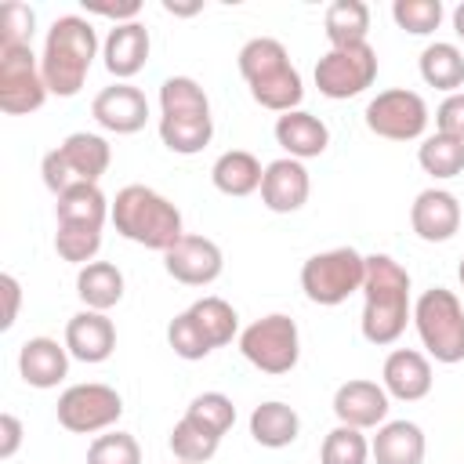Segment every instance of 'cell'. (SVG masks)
<instances>
[{
	"label": "cell",
	"instance_id": "cell-20",
	"mask_svg": "<svg viewBox=\"0 0 464 464\" xmlns=\"http://www.w3.org/2000/svg\"><path fill=\"white\" fill-rule=\"evenodd\" d=\"M65 348L72 359L80 362H105L116 348V326L105 312H76L69 323H65Z\"/></svg>",
	"mask_w": 464,
	"mask_h": 464
},
{
	"label": "cell",
	"instance_id": "cell-18",
	"mask_svg": "<svg viewBox=\"0 0 464 464\" xmlns=\"http://www.w3.org/2000/svg\"><path fill=\"white\" fill-rule=\"evenodd\" d=\"M410 225L424 243H446L460 228V203L446 188H424L417 192L410 207Z\"/></svg>",
	"mask_w": 464,
	"mask_h": 464
},
{
	"label": "cell",
	"instance_id": "cell-14",
	"mask_svg": "<svg viewBox=\"0 0 464 464\" xmlns=\"http://www.w3.org/2000/svg\"><path fill=\"white\" fill-rule=\"evenodd\" d=\"M163 268L170 279L185 283V286H210L221 268H225V257H221V246L207 236H181L167 254H163Z\"/></svg>",
	"mask_w": 464,
	"mask_h": 464
},
{
	"label": "cell",
	"instance_id": "cell-9",
	"mask_svg": "<svg viewBox=\"0 0 464 464\" xmlns=\"http://www.w3.org/2000/svg\"><path fill=\"white\" fill-rule=\"evenodd\" d=\"M239 352L250 366H257L261 373H290L301 359V334L297 323L283 312H272L257 323H250L239 334Z\"/></svg>",
	"mask_w": 464,
	"mask_h": 464
},
{
	"label": "cell",
	"instance_id": "cell-32",
	"mask_svg": "<svg viewBox=\"0 0 464 464\" xmlns=\"http://www.w3.org/2000/svg\"><path fill=\"white\" fill-rule=\"evenodd\" d=\"M417 163H420L424 174H431V178H439V181L457 178V174L464 170V141H453V138H446V134L435 130L431 138L420 141Z\"/></svg>",
	"mask_w": 464,
	"mask_h": 464
},
{
	"label": "cell",
	"instance_id": "cell-1",
	"mask_svg": "<svg viewBox=\"0 0 464 464\" xmlns=\"http://www.w3.org/2000/svg\"><path fill=\"white\" fill-rule=\"evenodd\" d=\"M410 315V272L388 254H370L362 279V337L377 348L395 344Z\"/></svg>",
	"mask_w": 464,
	"mask_h": 464
},
{
	"label": "cell",
	"instance_id": "cell-23",
	"mask_svg": "<svg viewBox=\"0 0 464 464\" xmlns=\"http://www.w3.org/2000/svg\"><path fill=\"white\" fill-rule=\"evenodd\" d=\"M276 141L286 149L290 160H312V156H323L326 145H330V127L304 112V109H294V112H283L276 120Z\"/></svg>",
	"mask_w": 464,
	"mask_h": 464
},
{
	"label": "cell",
	"instance_id": "cell-36",
	"mask_svg": "<svg viewBox=\"0 0 464 464\" xmlns=\"http://www.w3.org/2000/svg\"><path fill=\"white\" fill-rule=\"evenodd\" d=\"M185 417H188V420H196L199 428H207L210 435H218V439H221V435L236 424V406H232V399H228V395H221V392H203V395H196V399L188 402Z\"/></svg>",
	"mask_w": 464,
	"mask_h": 464
},
{
	"label": "cell",
	"instance_id": "cell-26",
	"mask_svg": "<svg viewBox=\"0 0 464 464\" xmlns=\"http://www.w3.org/2000/svg\"><path fill=\"white\" fill-rule=\"evenodd\" d=\"M250 435L265 450H283V446H290L301 435V417H297L294 406L268 399V402L254 406V413H250Z\"/></svg>",
	"mask_w": 464,
	"mask_h": 464
},
{
	"label": "cell",
	"instance_id": "cell-8",
	"mask_svg": "<svg viewBox=\"0 0 464 464\" xmlns=\"http://www.w3.org/2000/svg\"><path fill=\"white\" fill-rule=\"evenodd\" d=\"M362 279H366V257L352 246L312 254L301 265V290L312 304H323V308L348 301L355 290H362Z\"/></svg>",
	"mask_w": 464,
	"mask_h": 464
},
{
	"label": "cell",
	"instance_id": "cell-46",
	"mask_svg": "<svg viewBox=\"0 0 464 464\" xmlns=\"http://www.w3.org/2000/svg\"><path fill=\"white\" fill-rule=\"evenodd\" d=\"M453 33H457V36L464 40V0H460V4L453 7Z\"/></svg>",
	"mask_w": 464,
	"mask_h": 464
},
{
	"label": "cell",
	"instance_id": "cell-3",
	"mask_svg": "<svg viewBox=\"0 0 464 464\" xmlns=\"http://www.w3.org/2000/svg\"><path fill=\"white\" fill-rule=\"evenodd\" d=\"M214 138L207 91L192 76H167L160 83V141L178 156H196Z\"/></svg>",
	"mask_w": 464,
	"mask_h": 464
},
{
	"label": "cell",
	"instance_id": "cell-15",
	"mask_svg": "<svg viewBox=\"0 0 464 464\" xmlns=\"http://www.w3.org/2000/svg\"><path fill=\"white\" fill-rule=\"evenodd\" d=\"M91 116L109 134H138L149 120V98L130 83H112V87H102L94 94Z\"/></svg>",
	"mask_w": 464,
	"mask_h": 464
},
{
	"label": "cell",
	"instance_id": "cell-42",
	"mask_svg": "<svg viewBox=\"0 0 464 464\" xmlns=\"http://www.w3.org/2000/svg\"><path fill=\"white\" fill-rule=\"evenodd\" d=\"M83 7H87V11H94V14L116 18V25H123V22H138V11H141V4H138V0H123V4H102V0H83Z\"/></svg>",
	"mask_w": 464,
	"mask_h": 464
},
{
	"label": "cell",
	"instance_id": "cell-33",
	"mask_svg": "<svg viewBox=\"0 0 464 464\" xmlns=\"http://www.w3.org/2000/svg\"><path fill=\"white\" fill-rule=\"evenodd\" d=\"M218 446H221V439L210 435L207 428H199V424L188 420V417H181V420L170 428V450H174V457H178L181 464H203V460H210V457L218 453Z\"/></svg>",
	"mask_w": 464,
	"mask_h": 464
},
{
	"label": "cell",
	"instance_id": "cell-37",
	"mask_svg": "<svg viewBox=\"0 0 464 464\" xmlns=\"http://www.w3.org/2000/svg\"><path fill=\"white\" fill-rule=\"evenodd\" d=\"M392 18L399 29H406L413 36H428L442 25V0H395Z\"/></svg>",
	"mask_w": 464,
	"mask_h": 464
},
{
	"label": "cell",
	"instance_id": "cell-47",
	"mask_svg": "<svg viewBox=\"0 0 464 464\" xmlns=\"http://www.w3.org/2000/svg\"><path fill=\"white\" fill-rule=\"evenodd\" d=\"M457 279H460V286H464V257H460V268H457Z\"/></svg>",
	"mask_w": 464,
	"mask_h": 464
},
{
	"label": "cell",
	"instance_id": "cell-43",
	"mask_svg": "<svg viewBox=\"0 0 464 464\" xmlns=\"http://www.w3.org/2000/svg\"><path fill=\"white\" fill-rule=\"evenodd\" d=\"M0 294H4V319H0V326L11 330L14 319H18V301H22V286H18V279L11 272L0 276Z\"/></svg>",
	"mask_w": 464,
	"mask_h": 464
},
{
	"label": "cell",
	"instance_id": "cell-30",
	"mask_svg": "<svg viewBox=\"0 0 464 464\" xmlns=\"http://www.w3.org/2000/svg\"><path fill=\"white\" fill-rule=\"evenodd\" d=\"M323 29H326L330 47L366 44V33H370V7H366L362 0H334V4L326 7Z\"/></svg>",
	"mask_w": 464,
	"mask_h": 464
},
{
	"label": "cell",
	"instance_id": "cell-22",
	"mask_svg": "<svg viewBox=\"0 0 464 464\" xmlns=\"http://www.w3.org/2000/svg\"><path fill=\"white\" fill-rule=\"evenodd\" d=\"M18 373L29 388H54L69 373V348L54 337H29L18 348Z\"/></svg>",
	"mask_w": 464,
	"mask_h": 464
},
{
	"label": "cell",
	"instance_id": "cell-27",
	"mask_svg": "<svg viewBox=\"0 0 464 464\" xmlns=\"http://www.w3.org/2000/svg\"><path fill=\"white\" fill-rule=\"evenodd\" d=\"M112 214V203L98 185H72L58 196L54 203V221L58 225H87V228H105V218Z\"/></svg>",
	"mask_w": 464,
	"mask_h": 464
},
{
	"label": "cell",
	"instance_id": "cell-16",
	"mask_svg": "<svg viewBox=\"0 0 464 464\" xmlns=\"http://www.w3.org/2000/svg\"><path fill=\"white\" fill-rule=\"evenodd\" d=\"M334 417L337 424H348V428H381L384 417H388V392L384 384L377 381H344L337 392H334Z\"/></svg>",
	"mask_w": 464,
	"mask_h": 464
},
{
	"label": "cell",
	"instance_id": "cell-28",
	"mask_svg": "<svg viewBox=\"0 0 464 464\" xmlns=\"http://www.w3.org/2000/svg\"><path fill=\"white\" fill-rule=\"evenodd\" d=\"M76 294H80L83 308L109 312L123 297V272L112 261H91L76 272Z\"/></svg>",
	"mask_w": 464,
	"mask_h": 464
},
{
	"label": "cell",
	"instance_id": "cell-7",
	"mask_svg": "<svg viewBox=\"0 0 464 464\" xmlns=\"http://www.w3.org/2000/svg\"><path fill=\"white\" fill-rule=\"evenodd\" d=\"M109 160H112V149L102 134L76 130L44 156L40 174H44V185L54 196H62L72 185H98V178L109 170Z\"/></svg>",
	"mask_w": 464,
	"mask_h": 464
},
{
	"label": "cell",
	"instance_id": "cell-41",
	"mask_svg": "<svg viewBox=\"0 0 464 464\" xmlns=\"http://www.w3.org/2000/svg\"><path fill=\"white\" fill-rule=\"evenodd\" d=\"M435 127H439V134L464 141V91L442 98V105L435 109Z\"/></svg>",
	"mask_w": 464,
	"mask_h": 464
},
{
	"label": "cell",
	"instance_id": "cell-19",
	"mask_svg": "<svg viewBox=\"0 0 464 464\" xmlns=\"http://www.w3.org/2000/svg\"><path fill=\"white\" fill-rule=\"evenodd\" d=\"M149 51H152V40H149V29L141 22L112 25L105 44H102L105 69L116 76V83H127L130 76H138L149 62Z\"/></svg>",
	"mask_w": 464,
	"mask_h": 464
},
{
	"label": "cell",
	"instance_id": "cell-5",
	"mask_svg": "<svg viewBox=\"0 0 464 464\" xmlns=\"http://www.w3.org/2000/svg\"><path fill=\"white\" fill-rule=\"evenodd\" d=\"M109 221L116 225V232L123 239L149 246V250H160V254H167L185 236L181 210L149 185H123L112 199Z\"/></svg>",
	"mask_w": 464,
	"mask_h": 464
},
{
	"label": "cell",
	"instance_id": "cell-17",
	"mask_svg": "<svg viewBox=\"0 0 464 464\" xmlns=\"http://www.w3.org/2000/svg\"><path fill=\"white\" fill-rule=\"evenodd\" d=\"M308 192H312V178L304 170L301 160H272L265 167V178H261V203L272 210V214H294L308 203Z\"/></svg>",
	"mask_w": 464,
	"mask_h": 464
},
{
	"label": "cell",
	"instance_id": "cell-31",
	"mask_svg": "<svg viewBox=\"0 0 464 464\" xmlns=\"http://www.w3.org/2000/svg\"><path fill=\"white\" fill-rule=\"evenodd\" d=\"M185 312L192 315V323L199 326V334L207 337L210 348H221V344H228L239 334V315H236V308L225 297H214V294L210 297H199Z\"/></svg>",
	"mask_w": 464,
	"mask_h": 464
},
{
	"label": "cell",
	"instance_id": "cell-10",
	"mask_svg": "<svg viewBox=\"0 0 464 464\" xmlns=\"http://www.w3.org/2000/svg\"><path fill=\"white\" fill-rule=\"evenodd\" d=\"M47 83L40 58L29 44L0 47V109L7 116H29L47 102Z\"/></svg>",
	"mask_w": 464,
	"mask_h": 464
},
{
	"label": "cell",
	"instance_id": "cell-21",
	"mask_svg": "<svg viewBox=\"0 0 464 464\" xmlns=\"http://www.w3.org/2000/svg\"><path fill=\"white\" fill-rule=\"evenodd\" d=\"M384 392L399 402H417L431 392V362L417 348H395L381 370Z\"/></svg>",
	"mask_w": 464,
	"mask_h": 464
},
{
	"label": "cell",
	"instance_id": "cell-6",
	"mask_svg": "<svg viewBox=\"0 0 464 464\" xmlns=\"http://www.w3.org/2000/svg\"><path fill=\"white\" fill-rule=\"evenodd\" d=\"M413 326L420 334V344L435 362H460L464 359V304L453 290L431 286L413 304Z\"/></svg>",
	"mask_w": 464,
	"mask_h": 464
},
{
	"label": "cell",
	"instance_id": "cell-29",
	"mask_svg": "<svg viewBox=\"0 0 464 464\" xmlns=\"http://www.w3.org/2000/svg\"><path fill=\"white\" fill-rule=\"evenodd\" d=\"M417 69H420V80L435 91L457 94V87H464V54H460L457 44H442V40L428 44L420 51Z\"/></svg>",
	"mask_w": 464,
	"mask_h": 464
},
{
	"label": "cell",
	"instance_id": "cell-2",
	"mask_svg": "<svg viewBox=\"0 0 464 464\" xmlns=\"http://www.w3.org/2000/svg\"><path fill=\"white\" fill-rule=\"evenodd\" d=\"M94 58H98L94 25L87 18H80V14L54 18L51 29H47V40H44V54H40V69H44L47 91L58 94V98L80 94Z\"/></svg>",
	"mask_w": 464,
	"mask_h": 464
},
{
	"label": "cell",
	"instance_id": "cell-34",
	"mask_svg": "<svg viewBox=\"0 0 464 464\" xmlns=\"http://www.w3.org/2000/svg\"><path fill=\"white\" fill-rule=\"evenodd\" d=\"M366 457H370L366 435L348 424H337L334 431H326L319 450V464H366Z\"/></svg>",
	"mask_w": 464,
	"mask_h": 464
},
{
	"label": "cell",
	"instance_id": "cell-12",
	"mask_svg": "<svg viewBox=\"0 0 464 464\" xmlns=\"http://www.w3.org/2000/svg\"><path fill=\"white\" fill-rule=\"evenodd\" d=\"M58 424L72 435H94L123 417V399L109 384H72L58 395Z\"/></svg>",
	"mask_w": 464,
	"mask_h": 464
},
{
	"label": "cell",
	"instance_id": "cell-24",
	"mask_svg": "<svg viewBox=\"0 0 464 464\" xmlns=\"http://www.w3.org/2000/svg\"><path fill=\"white\" fill-rule=\"evenodd\" d=\"M377 464H420L424 460V431L413 420H384L370 442Z\"/></svg>",
	"mask_w": 464,
	"mask_h": 464
},
{
	"label": "cell",
	"instance_id": "cell-44",
	"mask_svg": "<svg viewBox=\"0 0 464 464\" xmlns=\"http://www.w3.org/2000/svg\"><path fill=\"white\" fill-rule=\"evenodd\" d=\"M22 446V420L14 413H0V457L11 460Z\"/></svg>",
	"mask_w": 464,
	"mask_h": 464
},
{
	"label": "cell",
	"instance_id": "cell-45",
	"mask_svg": "<svg viewBox=\"0 0 464 464\" xmlns=\"http://www.w3.org/2000/svg\"><path fill=\"white\" fill-rule=\"evenodd\" d=\"M203 4H174V0H167L163 4V11H170V14H196Z\"/></svg>",
	"mask_w": 464,
	"mask_h": 464
},
{
	"label": "cell",
	"instance_id": "cell-25",
	"mask_svg": "<svg viewBox=\"0 0 464 464\" xmlns=\"http://www.w3.org/2000/svg\"><path fill=\"white\" fill-rule=\"evenodd\" d=\"M261 178H265V167H261L257 156L246 152V149H228V152H221V156L214 160V167H210L214 188L225 192V196H236V199L257 192V188H261Z\"/></svg>",
	"mask_w": 464,
	"mask_h": 464
},
{
	"label": "cell",
	"instance_id": "cell-13",
	"mask_svg": "<svg viewBox=\"0 0 464 464\" xmlns=\"http://www.w3.org/2000/svg\"><path fill=\"white\" fill-rule=\"evenodd\" d=\"M366 127L388 141H417L428 127V105L417 91L406 87L381 91L366 105Z\"/></svg>",
	"mask_w": 464,
	"mask_h": 464
},
{
	"label": "cell",
	"instance_id": "cell-11",
	"mask_svg": "<svg viewBox=\"0 0 464 464\" xmlns=\"http://www.w3.org/2000/svg\"><path fill=\"white\" fill-rule=\"evenodd\" d=\"M373 80H377V51L370 44L330 47L315 62V87L323 98H334V102L362 94Z\"/></svg>",
	"mask_w": 464,
	"mask_h": 464
},
{
	"label": "cell",
	"instance_id": "cell-4",
	"mask_svg": "<svg viewBox=\"0 0 464 464\" xmlns=\"http://www.w3.org/2000/svg\"><path fill=\"white\" fill-rule=\"evenodd\" d=\"M239 72L250 87V98L268 112H294L304 98L301 72L290 65V54L272 36H254L239 47Z\"/></svg>",
	"mask_w": 464,
	"mask_h": 464
},
{
	"label": "cell",
	"instance_id": "cell-40",
	"mask_svg": "<svg viewBox=\"0 0 464 464\" xmlns=\"http://www.w3.org/2000/svg\"><path fill=\"white\" fill-rule=\"evenodd\" d=\"M33 29H36V14H33L29 4L7 0V4L0 7V47L29 44V40H33Z\"/></svg>",
	"mask_w": 464,
	"mask_h": 464
},
{
	"label": "cell",
	"instance_id": "cell-39",
	"mask_svg": "<svg viewBox=\"0 0 464 464\" xmlns=\"http://www.w3.org/2000/svg\"><path fill=\"white\" fill-rule=\"evenodd\" d=\"M167 344L174 348V355H181V359H188V362L207 359V355L214 352V348L207 344V337L199 334V326L192 323L188 312H181V315L170 319V326H167Z\"/></svg>",
	"mask_w": 464,
	"mask_h": 464
},
{
	"label": "cell",
	"instance_id": "cell-38",
	"mask_svg": "<svg viewBox=\"0 0 464 464\" xmlns=\"http://www.w3.org/2000/svg\"><path fill=\"white\" fill-rule=\"evenodd\" d=\"M87 464H141V446L127 431L94 435V442L87 446Z\"/></svg>",
	"mask_w": 464,
	"mask_h": 464
},
{
	"label": "cell",
	"instance_id": "cell-35",
	"mask_svg": "<svg viewBox=\"0 0 464 464\" xmlns=\"http://www.w3.org/2000/svg\"><path fill=\"white\" fill-rule=\"evenodd\" d=\"M54 250L62 261L69 265H91L94 254L102 250V228H87V225H58L54 232Z\"/></svg>",
	"mask_w": 464,
	"mask_h": 464
}]
</instances>
